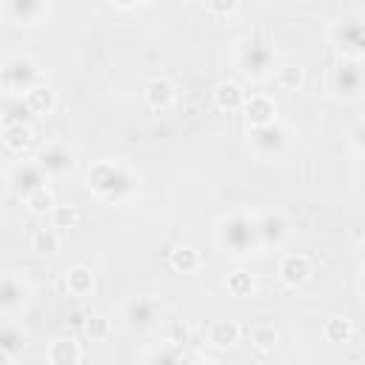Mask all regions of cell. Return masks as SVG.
I'll return each instance as SVG.
<instances>
[{
  "label": "cell",
  "mask_w": 365,
  "mask_h": 365,
  "mask_svg": "<svg viewBox=\"0 0 365 365\" xmlns=\"http://www.w3.org/2000/svg\"><path fill=\"white\" fill-rule=\"evenodd\" d=\"M66 291L71 297H88L94 291V271L88 265H83V262L71 265L66 271Z\"/></svg>",
  "instance_id": "obj_21"
},
{
  "label": "cell",
  "mask_w": 365,
  "mask_h": 365,
  "mask_svg": "<svg viewBox=\"0 0 365 365\" xmlns=\"http://www.w3.org/2000/svg\"><path fill=\"white\" fill-rule=\"evenodd\" d=\"M34 120V111L29 108L26 97L23 94H6L3 100V125L9 123H31Z\"/></svg>",
  "instance_id": "obj_24"
},
{
  "label": "cell",
  "mask_w": 365,
  "mask_h": 365,
  "mask_svg": "<svg viewBox=\"0 0 365 365\" xmlns=\"http://www.w3.org/2000/svg\"><path fill=\"white\" fill-rule=\"evenodd\" d=\"M351 334H354V325H351V319L342 317V314L328 317L325 325H322V339L331 342V345H345V342L351 339Z\"/></svg>",
  "instance_id": "obj_25"
},
{
  "label": "cell",
  "mask_w": 365,
  "mask_h": 365,
  "mask_svg": "<svg viewBox=\"0 0 365 365\" xmlns=\"http://www.w3.org/2000/svg\"><path fill=\"white\" fill-rule=\"evenodd\" d=\"M34 143V128L31 123H9L3 125V148L14 157H23Z\"/></svg>",
  "instance_id": "obj_19"
},
{
  "label": "cell",
  "mask_w": 365,
  "mask_h": 365,
  "mask_svg": "<svg viewBox=\"0 0 365 365\" xmlns=\"http://www.w3.org/2000/svg\"><path fill=\"white\" fill-rule=\"evenodd\" d=\"M168 265L177 271V274H194L200 265H202V257L194 245H177L171 248L168 254Z\"/></svg>",
  "instance_id": "obj_23"
},
{
  "label": "cell",
  "mask_w": 365,
  "mask_h": 365,
  "mask_svg": "<svg viewBox=\"0 0 365 365\" xmlns=\"http://www.w3.org/2000/svg\"><path fill=\"white\" fill-rule=\"evenodd\" d=\"M160 319H163V302L157 297L137 294L123 302V325L134 334H145V331L157 328Z\"/></svg>",
  "instance_id": "obj_6"
},
{
  "label": "cell",
  "mask_w": 365,
  "mask_h": 365,
  "mask_svg": "<svg viewBox=\"0 0 365 365\" xmlns=\"http://www.w3.org/2000/svg\"><path fill=\"white\" fill-rule=\"evenodd\" d=\"M29 248H31L34 254H40V257H51V254H57V251H60V234H57V228H54V225H48V228H37V231L31 234Z\"/></svg>",
  "instance_id": "obj_27"
},
{
  "label": "cell",
  "mask_w": 365,
  "mask_h": 365,
  "mask_svg": "<svg viewBox=\"0 0 365 365\" xmlns=\"http://www.w3.org/2000/svg\"><path fill=\"white\" fill-rule=\"evenodd\" d=\"M225 288H228L231 297L242 299V297H251V294L257 291V282H254V277H251L248 271L240 268V271H234V274L225 277Z\"/></svg>",
  "instance_id": "obj_30"
},
{
  "label": "cell",
  "mask_w": 365,
  "mask_h": 365,
  "mask_svg": "<svg viewBox=\"0 0 365 365\" xmlns=\"http://www.w3.org/2000/svg\"><path fill=\"white\" fill-rule=\"evenodd\" d=\"M348 143H351V148H354L356 154L365 157V117L356 120V123L351 125V131H348Z\"/></svg>",
  "instance_id": "obj_36"
},
{
  "label": "cell",
  "mask_w": 365,
  "mask_h": 365,
  "mask_svg": "<svg viewBox=\"0 0 365 365\" xmlns=\"http://www.w3.org/2000/svg\"><path fill=\"white\" fill-rule=\"evenodd\" d=\"M143 97H145V106L154 108V111H165L174 100H177V88L168 77H151L143 88Z\"/></svg>",
  "instance_id": "obj_18"
},
{
  "label": "cell",
  "mask_w": 365,
  "mask_h": 365,
  "mask_svg": "<svg viewBox=\"0 0 365 365\" xmlns=\"http://www.w3.org/2000/svg\"><path fill=\"white\" fill-rule=\"evenodd\" d=\"M29 299H31L29 282L23 277H17L14 271L3 274V279H0V311H3V317L20 314L29 305Z\"/></svg>",
  "instance_id": "obj_11"
},
{
  "label": "cell",
  "mask_w": 365,
  "mask_h": 365,
  "mask_svg": "<svg viewBox=\"0 0 365 365\" xmlns=\"http://www.w3.org/2000/svg\"><path fill=\"white\" fill-rule=\"evenodd\" d=\"M34 160H37L40 168L48 174V180L68 177V174L74 171V165H77L74 151H71L66 143H60V140H48V143H43V145L37 148Z\"/></svg>",
  "instance_id": "obj_9"
},
{
  "label": "cell",
  "mask_w": 365,
  "mask_h": 365,
  "mask_svg": "<svg viewBox=\"0 0 365 365\" xmlns=\"http://www.w3.org/2000/svg\"><path fill=\"white\" fill-rule=\"evenodd\" d=\"M248 148L257 160H279L288 148V128L279 120L248 128Z\"/></svg>",
  "instance_id": "obj_7"
},
{
  "label": "cell",
  "mask_w": 365,
  "mask_h": 365,
  "mask_svg": "<svg viewBox=\"0 0 365 365\" xmlns=\"http://www.w3.org/2000/svg\"><path fill=\"white\" fill-rule=\"evenodd\" d=\"M9 182H11V188L20 197H26L29 191H34L40 185H48V174L40 168L37 160H17L14 168H11V174H9Z\"/></svg>",
  "instance_id": "obj_12"
},
{
  "label": "cell",
  "mask_w": 365,
  "mask_h": 365,
  "mask_svg": "<svg viewBox=\"0 0 365 365\" xmlns=\"http://www.w3.org/2000/svg\"><path fill=\"white\" fill-rule=\"evenodd\" d=\"M117 9H137V6H143V3H148V0H111Z\"/></svg>",
  "instance_id": "obj_38"
},
{
  "label": "cell",
  "mask_w": 365,
  "mask_h": 365,
  "mask_svg": "<svg viewBox=\"0 0 365 365\" xmlns=\"http://www.w3.org/2000/svg\"><path fill=\"white\" fill-rule=\"evenodd\" d=\"M182 348H185V345H171V342H163L160 348L148 351L143 359H145V362H182Z\"/></svg>",
  "instance_id": "obj_32"
},
{
  "label": "cell",
  "mask_w": 365,
  "mask_h": 365,
  "mask_svg": "<svg viewBox=\"0 0 365 365\" xmlns=\"http://www.w3.org/2000/svg\"><path fill=\"white\" fill-rule=\"evenodd\" d=\"M0 348L3 351H9V354H20V348H23V328L11 319V317H6V322L0 325Z\"/></svg>",
  "instance_id": "obj_31"
},
{
  "label": "cell",
  "mask_w": 365,
  "mask_h": 365,
  "mask_svg": "<svg viewBox=\"0 0 365 365\" xmlns=\"http://www.w3.org/2000/svg\"><path fill=\"white\" fill-rule=\"evenodd\" d=\"M277 111L279 108H277V100L271 94H248L242 103V117H245L248 128L277 123Z\"/></svg>",
  "instance_id": "obj_14"
},
{
  "label": "cell",
  "mask_w": 365,
  "mask_h": 365,
  "mask_svg": "<svg viewBox=\"0 0 365 365\" xmlns=\"http://www.w3.org/2000/svg\"><path fill=\"white\" fill-rule=\"evenodd\" d=\"M265 3H277V6H285V3H291V0H265Z\"/></svg>",
  "instance_id": "obj_42"
},
{
  "label": "cell",
  "mask_w": 365,
  "mask_h": 365,
  "mask_svg": "<svg viewBox=\"0 0 365 365\" xmlns=\"http://www.w3.org/2000/svg\"><path fill=\"white\" fill-rule=\"evenodd\" d=\"M46 362L48 365H77V362H83V348L74 336H54L46 348Z\"/></svg>",
  "instance_id": "obj_17"
},
{
  "label": "cell",
  "mask_w": 365,
  "mask_h": 365,
  "mask_svg": "<svg viewBox=\"0 0 365 365\" xmlns=\"http://www.w3.org/2000/svg\"><path fill=\"white\" fill-rule=\"evenodd\" d=\"M48 11V0H6V17L17 26H37Z\"/></svg>",
  "instance_id": "obj_15"
},
{
  "label": "cell",
  "mask_w": 365,
  "mask_h": 365,
  "mask_svg": "<svg viewBox=\"0 0 365 365\" xmlns=\"http://www.w3.org/2000/svg\"><path fill=\"white\" fill-rule=\"evenodd\" d=\"M108 331H111V322H108L103 314H91V317H88V322H86V334H88L91 339L103 342V339L108 336Z\"/></svg>",
  "instance_id": "obj_35"
},
{
  "label": "cell",
  "mask_w": 365,
  "mask_h": 365,
  "mask_svg": "<svg viewBox=\"0 0 365 365\" xmlns=\"http://www.w3.org/2000/svg\"><path fill=\"white\" fill-rule=\"evenodd\" d=\"M40 83H46V71H43V66L31 54H11V57H6V63L0 68L3 94H26V91H31Z\"/></svg>",
  "instance_id": "obj_4"
},
{
  "label": "cell",
  "mask_w": 365,
  "mask_h": 365,
  "mask_svg": "<svg viewBox=\"0 0 365 365\" xmlns=\"http://www.w3.org/2000/svg\"><path fill=\"white\" fill-rule=\"evenodd\" d=\"M248 339H251V345L254 348H259L262 354H268V351H274L277 348V328L271 325V322H254L251 328H248Z\"/></svg>",
  "instance_id": "obj_29"
},
{
  "label": "cell",
  "mask_w": 365,
  "mask_h": 365,
  "mask_svg": "<svg viewBox=\"0 0 365 365\" xmlns=\"http://www.w3.org/2000/svg\"><path fill=\"white\" fill-rule=\"evenodd\" d=\"M23 205H26L29 214H51V211L57 208V205H54V194H51L48 185H40V188L29 191V194L23 197Z\"/></svg>",
  "instance_id": "obj_28"
},
{
  "label": "cell",
  "mask_w": 365,
  "mask_h": 365,
  "mask_svg": "<svg viewBox=\"0 0 365 365\" xmlns=\"http://www.w3.org/2000/svg\"><path fill=\"white\" fill-rule=\"evenodd\" d=\"M205 9H208L211 17H217V20H228V17L237 14L240 0H205Z\"/></svg>",
  "instance_id": "obj_34"
},
{
  "label": "cell",
  "mask_w": 365,
  "mask_h": 365,
  "mask_svg": "<svg viewBox=\"0 0 365 365\" xmlns=\"http://www.w3.org/2000/svg\"><path fill=\"white\" fill-rule=\"evenodd\" d=\"M325 88L334 100H342V103H354L365 97V63L339 57V63L328 71Z\"/></svg>",
  "instance_id": "obj_5"
},
{
  "label": "cell",
  "mask_w": 365,
  "mask_h": 365,
  "mask_svg": "<svg viewBox=\"0 0 365 365\" xmlns=\"http://www.w3.org/2000/svg\"><path fill=\"white\" fill-rule=\"evenodd\" d=\"M214 242L231 259H248L262 254L257 214L251 211H231L214 222Z\"/></svg>",
  "instance_id": "obj_2"
},
{
  "label": "cell",
  "mask_w": 365,
  "mask_h": 365,
  "mask_svg": "<svg viewBox=\"0 0 365 365\" xmlns=\"http://www.w3.org/2000/svg\"><path fill=\"white\" fill-rule=\"evenodd\" d=\"M165 342H171V345H188V342H191V328H188V322L171 319V322H168V331H165Z\"/></svg>",
  "instance_id": "obj_33"
},
{
  "label": "cell",
  "mask_w": 365,
  "mask_h": 365,
  "mask_svg": "<svg viewBox=\"0 0 365 365\" xmlns=\"http://www.w3.org/2000/svg\"><path fill=\"white\" fill-rule=\"evenodd\" d=\"M240 336H242V325L237 319H211L205 328V345L220 348V351L234 348Z\"/></svg>",
  "instance_id": "obj_16"
},
{
  "label": "cell",
  "mask_w": 365,
  "mask_h": 365,
  "mask_svg": "<svg viewBox=\"0 0 365 365\" xmlns=\"http://www.w3.org/2000/svg\"><path fill=\"white\" fill-rule=\"evenodd\" d=\"M88 191L108 202V205H125L140 191V177L120 160H97L86 174Z\"/></svg>",
  "instance_id": "obj_1"
},
{
  "label": "cell",
  "mask_w": 365,
  "mask_h": 365,
  "mask_svg": "<svg viewBox=\"0 0 365 365\" xmlns=\"http://www.w3.org/2000/svg\"><path fill=\"white\" fill-rule=\"evenodd\" d=\"M23 97H26L29 108L34 111V117H46V114H51V111H54V106H57V94H54V88H51L48 83L34 86V88H31V91H26Z\"/></svg>",
  "instance_id": "obj_22"
},
{
  "label": "cell",
  "mask_w": 365,
  "mask_h": 365,
  "mask_svg": "<svg viewBox=\"0 0 365 365\" xmlns=\"http://www.w3.org/2000/svg\"><path fill=\"white\" fill-rule=\"evenodd\" d=\"M356 294L365 299V268H362V274H359V279H356Z\"/></svg>",
  "instance_id": "obj_39"
},
{
  "label": "cell",
  "mask_w": 365,
  "mask_h": 365,
  "mask_svg": "<svg viewBox=\"0 0 365 365\" xmlns=\"http://www.w3.org/2000/svg\"><path fill=\"white\" fill-rule=\"evenodd\" d=\"M328 37H331V46L336 48V54H339V57L356 60L359 46H362V40H365V17H362V14H356V11H354V14L339 17V20L331 26Z\"/></svg>",
  "instance_id": "obj_8"
},
{
  "label": "cell",
  "mask_w": 365,
  "mask_h": 365,
  "mask_svg": "<svg viewBox=\"0 0 365 365\" xmlns=\"http://www.w3.org/2000/svg\"><path fill=\"white\" fill-rule=\"evenodd\" d=\"M314 274V262L308 254H285L279 259V268H277V277L285 288H302Z\"/></svg>",
  "instance_id": "obj_13"
},
{
  "label": "cell",
  "mask_w": 365,
  "mask_h": 365,
  "mask_svg": "<svg viewBox=\"0 0 365 365\" xmlns=\"http://www.w3.org/2000/svg\"><path fill=\"white\" fill-rule=\"evenodd\" d=\"M274 80L282 91H299L305 83V68L299 63H282L274 68Z\"/></svg>",
  "instance_id": "obj_26"
},
{
  "label": "cell",
  "mask_w": 365,
  "mask_h": 365,
  "mask_svg": "<svg viewBox=\"0 0 365 365\" xmlns=\"http://www.w3.org/2000/svg\"><path fill=\"white\" fill-rule=\"evenodd\" d=\"M257 228H259V242L262 251H279L288 237H291V222L282 211H262L257 214Z\"/></svg>",
  "instance_id": "obj_10"
},
{
  "label": "cell",
  "mask_w": 365,
  "mask_h": 365,
  "mask_svg": "<svg viewBox=\"0 0 365 365\" xmlns=\"http://www.w3.org/2000/svg\"><path fill=\"white\" fill-rule=\"evenodd\" d=\"M74 222H77V211H74V208L57 205V208L51 211V225H54V228H71Z\"/></svg>",
  "instance_id": "obj_37"
},
{
  "label": "cell",
  "mask_w": 365,
  "mask_h": 365,
  "mask_svg": "<svg viewBox=\"0 0 365 365\" xmlns=\"http://www.w3.org/2000/svg\"><path fill=\"white\" fill-rule=\"evenodd\" d=\"M356 60H359V63H365V40H362V46H359V54H356Z\"/></svg>",
  "instance_id": "obj_41"
},
{
  "label": "cell",
  "mask_w": 365,
  "mask_h": 365,
  "mask_svg": "<svg viewBox=\"0 0 365 365\" xmlns=\"http://www.w3.org/2000/svg\"><path fill=\"white\" fill-rule=\"evenodd\" d=\"M274 46L265 34H245L237 40V68L251 80H265L274 74Z\"/></svg>",
  "instance_id": "obj_3"
},
{
  "label": "cell",
  "mask_w": 365,
  "mask_h": 365,
  "mask_svg": "<svg viewBox=\"0 0 365 365\" xmlns=\"http://www.w3.org/2000/svg\"><path fill=\"white\" fill-rule=\"evenodd\" d=\"M245 97H248V94L242 91V86L234 83V80H220V83L214 86V106H217L220 111H242Z\"/></svg>",
  "instance_id": "obj_20"
},
{
  "label": "cell",
  "mask_w": 365,
  "mask_h": 365,
  "mask_svg": "<svg viewBox=\"0 0 365 365\" xmlns=\"http://www.w3.org/2000/svg\"><path fill=\"white\" fill-rule=\"evenodd\" d=\"M356 259H359V265L365 268V240L359 242V248H356Z\"/></svg>",
  "instance_id": "obj_40"
}]
</instances>
